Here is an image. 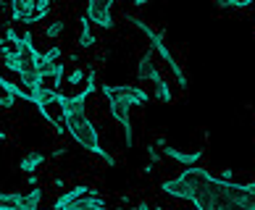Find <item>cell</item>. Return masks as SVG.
Segmentation results:
<instances>
[{
    "mask_svg": "<svg viewBox=\"0 0 255 210\" xmlns=\"http://www.w3.org/2000/svg\"><path fill=\"white\" fill-rule=\"evenodd\" d=\"M137 79L150 82V84H155V82L160 79L158 66H155V58H153V50H147L142 58H139V63H137Z\"/></svg>",
    "mask_w": 255,
    "mask_h": 210,
    "instance_id": "cell-6",
    "label": "cell"
},
{
    "mask_svg": "<svg viewBox=\"0 0 255 210\" xmlns=\"http://www.w3.org/2000/svg\"><path fill=\"white\" fill-rule=\"evenodd\" d=\"M160 150H163L166 158H171L182 166H195L197 160L203 158V150H195V152H184V150H176V147H160Z\"/></svg>",
    "mask_w": 255,
    "mask_h": 210,
    "instance_id": "cell-8",
    "label": "cell"
},
{
    "mask_svg": "<svg viewBox=\"0 0 255 210\" xmlns=\"http://www.w3.org/2000/svg\"><path fill=\"white\" fill-rule=\"evenodd\" d=\"M82 47H92V45H95V34H92V21H90V18L87 16H84L82 18V21H79V40H77Z\"/></svg>",
    "mask_w": 255,
    "mask_h": 210,
    "instance_id": "cell-9",
    "label": "cell"
},
{
    "mask_svg": "<svg viewBox=\"0 0 255 210\" xmlns=\"http://www.w3.org/2000/svg\"><path fill=\"white\" fill-rule=\"evenodd\" d=\"M42 163H45V155H42V152H29V155L21 158V171H24V174H34V171L40 168Z\"/></svg>",
    "mask_w": 255,
    "mask_h": 210,
    "instance_id": "cell-10",
    "label": "cell"
},
{
    "mask_svg": "<svg viewBox=\"0 0 255 210\" xmlns=\"http://www.w3.org/2000/svg\"><path fill=\"white\" fill-rule=\"evenodd\" d=\"M98 192L95 189H90V187H74V189H69L66 195H61L58 200H55V210H66L69 205H74V203H79V200H87V197H95Z\"/></svg>",
    "mask_w": 255,
    "mask_h": 210,
    "instance_id": "cell-5",
    "label": "cell"
},
{
    "mask_svg": "<svg viewBox=\"0 0 255 210\" xmlns=\"http://www.w3.org/2000/svg\"><path fill=\"white\" fill-rule=\"evenodd\" d=\"M63 29H66V21L58 18V21H53V24L45 26V37H48V40H58V37L63 34Z\"/></svg>",
    "mask_w": 255,
    "mask_h": 210,
    "instance_id": "cell-12",
    "label": "cell"
},
{
    "mask_svg": "<svg viewBox=\"0 0 255 210\" xmlns=\"http://www.w3.org/2000/svg\"><path fill=\"white\" fill-rule=\"evenodd\" d=\"M95 92V71L87 74V79H84V87L79 95H74V98H63V108H66V129H69V134L74 137V142H77L79 147H84L87 152H95L98 158H103L106 163H116L113 160V155H108L106 150L100 147V139H98V129L92 126V121L87 116V98Z\"/></svg>",
    "mask_w": 255,
    "mask_h": 210,
    "instance_id": "cell-1",
    "label": "cell"
},
{
    "mask_svg": "<svg viewBox=\"0 0 255 210\" xmlns=\"http://www.w3.org/2000/svg\"><path fill=\"white\" fill-rule=\"evenodd\" d=\"M129 21L134 24L139 32H145V34H147V40H150V45H153V50H158V55H160V58H163V61L168 63V69H171V74H174L176 84H179V87H184V84H187V76H184V71H182V66L176 63L174 53H171V47L166 45L163 34H160V32H155L153 26H150V24L145 21V18H139V16H129Z\"/></svg>",
    "mask_w": 255,
    "mask_h": 210,
    "instance_id": "cell-2",
    "label": "cell"
},
{
    "mask_svg": "<svg viewBox=\"0 0 255 210\" xmlns=\"http://www.w3.org/2000/svg\"><path fill=\"white\" fill-rule=\"evenodd\" d=\"M42 55H45V61H50V63H58L63 53H61V47H50V50H48V53H42Z\"/></svg>",
    "mask_w": 255,
    "mask_h": 210,
    "instance_id": "cell-13",
    "label": "cell"
},
{
    "mask_svg": "<svg viewBox=\"0 0 255 210\" xmlns=\"http://www.w3.org/2000/svg\"><path fill=\"white\" fill-rule=\"evenodd\" d=\"M84 79H87V71H82V69H74L71 74H63V82L66 87H77V84H82Z\"/></svg>",
    "mask_w": 255,
    "mask_h": 210,
    "instance_id": "cell-11",
    "label": "cell"
},
{
    "mask_svg": "<svg viewBox=\"0 0 255 210\" xmlns=\"http://www.w3.org/2000/svg\"><path fill=\"white\" fill-rule=\"evenodd\" d=\"M163 192H168L171 197H179V200H187V203H192V189L190 184L179 176V179H171V181H163Z\"/></svg>",
    "mask_w": 255,
    "mask_h": 210,
    "instance_id": "cell-7",
    "label": "cell"
},
{
    "mask_svg": "<svg viewBox=\"0 0 255 210\" xmlns=\"http://www.w3.org/2000/svg\"><path fill=\"white\" fill-rule=\"evenodd\" d=\"M129 108L131 105L124 98H111L108 100V110H111V118L119 121L124 126V137H127V147L134 145V129H131V118H129Z\"/></svg>",
    "mask_w": 255,
    "mask_h": 210,
    "instance_id": "cell-4",
    "label": "cell"
},
{
    "mask_svg": "<svg viewBox=\"0 0 255 210\" xmlns=\"http://www.w3.org/2000/svg\"><path fill=\"white\" fill-rule=\"evenodd\" d=\"M100 92L106 95V98H124L129 105H145L147 103V92L134 87V84H103Z\"/></svg>",
    "mask_w": 255,
    "mask_h": 210,
    "instance_id": "cell-3",
    "label": "cell"
}]
</instances>
